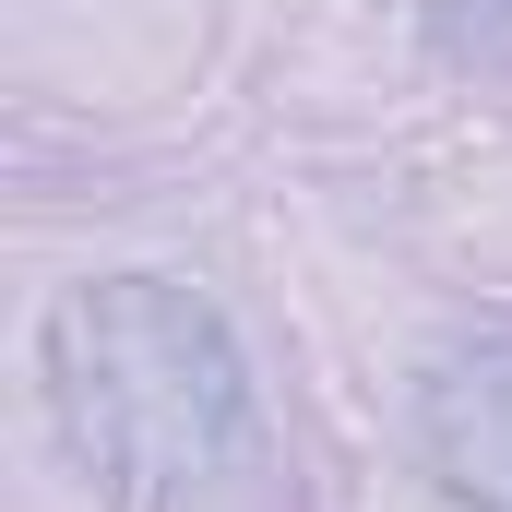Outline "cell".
<instances>
[{"instance_id": "6da1fadb", "label": "cell", "mask_w": 512, "mask_h": 512, "mask_svg": "<svg viewBox=\"0 0 512 512\" xmlns=\"http://www.w3.org/2000/svg\"><path fill=\"white\" fill-rule=\"evenodd\" d=\"M48 417L96 489L191 512L251 453V370L203 286L84 274L48 298Z\"/></svg>"}, {"instance_id": "7a4b0ae2", "label": "cell", "mask_w": 512, "mask_h": 512, "mask_svg": "<svg viewBox=\"0 0 512 512\" xmlns=\"http://www.w3.org/2000/svg\"><path fill=\"white\" fill-rule=\"evenodd\" d=\"M417 441H429V477L465 512H512V322H489V334L429 358Z\"/></svg>"}]
</instances>
